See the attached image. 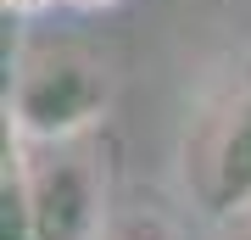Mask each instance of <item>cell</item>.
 I'll use <instances>...</instances> for the list:
<instances>
[{"mask_svg":"<svg viewBox=\"0 0 251 240\" xmlns=\"http://www.w3.org/2000/svg\"><path fill=\"white\" fill-rule=\"evenodd\" d=\"M112 107V73L95 51L73 39H39L11 67L6 89V129L28 145L78 140L90 134Z\"/></svg>","mask_w":251,"mask_h":240,"instance_id":"obj_1","label":"cell"},{"mask_svg":"<svg viewBox=\"0 0 251 240\" xmlns=\"http://www.w3.org/2000/svg\"><path fill=\"white\" fill-rule=\"evenodd\" d=\"M23 140V134H17ZM28 213H34V240H100L106 235V185L90 151H78V140H50L28 145Z\"/></svg>","mask_w":251,"mask_h":240,"instance_id":"obj_2","label":"cell"},{"mask_svg":"<svg viewBox=\"0 0 251 240\" xmlns=\"http://www.w3.org/2000/svg\"><path fill=\"white\" fill-rule=\"evenodd\" d=\"M196 196L212 218L251 213V84L229 95V107L212 117L196 162Z\"/></svg>","mask_w":251,"mask_h":240,"instance_id":"obj_3","label":"cell"},{"mask_svg":"<svg viewBox=\"0 0 251 240\" xmlns=\"http://www.w3.org/2000/svg\"><path fill=\"white\" fill-rule=\"evenodd\" d=\"M0 240H34V213H28V162L23 140L6 129V173H0Z\"/></svg>","mask_w":251,"mask_h":240,"instance_id":"obj_4","label":"cell"},{"mask_svg":"<svg viewBox=\"0 0 251 240\" xmlns=\"http://www.w3.org/2000/svg\"><path fill=\"white\" fill-rule=\"evenodd\" d=\"M100 240H184V235L156 213H128V218H112Z\"/></svg>","mask_w":251,"mask_h":240,"instance_id":"obj_5","label":"cell"},{"mask_svg":"<svg viewBox=\"0 0 251 240\" xmlns=\"http://www.w3.org/2000/svg\"><path fill=\"white\" fill-rule=\"evenodd\" d=\"M45 6H56V0H6L11 17H34V11H45Z\"/></svg>","mask_w":251,"mask_h":240,"instance_id":"obj_6","label":"cell"},{"mask_svg":"<svg viewBox=\"0 0 251 240\" xmlns=\"http://www.w3.org/2000/svg\"><path fill=\"white\" fill-rule=\"evenodd\" d=\"M67 6H84V11H106V6H117V0H67Z\"/></svg>","mask_w":251,"mask_h":240,"instance_id":"obj_7","label":"cell"},{"mask_svg":"<svg viewBox=\"0 0 251 240\" xmlns=\"http://www.w3.org/2000/svg\"><path fill=\"white\" fill-rule=\"evenodd\" d=\"M240 240H251V229H240Z\"/></svg>","mask_w":251,"mask_h":240,"instance_id":"obj_8","label":"cell"}]
</instances>
